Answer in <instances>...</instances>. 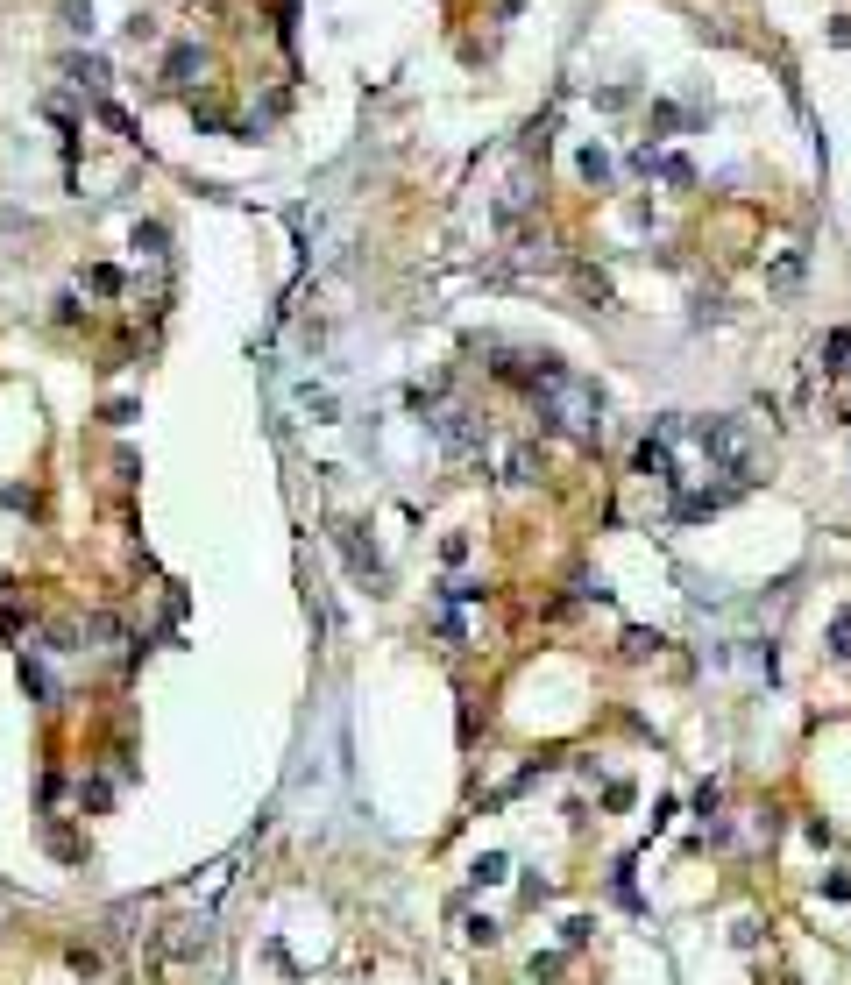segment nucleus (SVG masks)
Here are the masks:
<instances>
[{
    "label": "nucleus",
    "instance_id": "f257e3e1",
    "mask_svg": "<svg viewBox=\"0 0 851 985\" xmlns=\"http://www.w3.org/2000/svg\"><path fill=\"white\" fill-rule=\"evenodd\" d=\"M532 404H539V419H547L554 433H568V440H582V447H596V440H603V390H596V383H582L575 369H561V376L539 390Z\"/></svg>",
    "mask_w": 851,
    "mask_h": 985
},
{
    "label": "nucleus",
    "instance_id": "f03ea898",
    "mask_svg": "<svg viewBox=\"0 0 851 985\" xmlns=\"http://www.w3.org/2000/svg\"><path fill=\"white\" fill-rule=\"evenodd\" d=\"M213 950V922H171L164 936H157V957H171V964H192V957H206Z\"/></svg>",
    "mask_w": 851,
    "mask_h": 985
},
{
    "label": "nucleus",
    "instance_id": "7ed1b4c3",
    "mask_svg": "<svg viewBox=\"0 0 851 985\" xmlns=\"http://www.w3.org/2000/svg\"><path fill=\"white\" fill-rule=\"evenodd\" d=\"M504 482H539V454H532V447H518V454L504 461Z\"/></svg>",
    "mask_w": 851,
    "mask_h": 985
},
{
    "label": "nucleus",
    "instance_id": "20e7f679",
    "mask_svg": "<svg viewBox=\"0 0 851 985\" xmlns=\"http://www.w3.org/2000/svg\"><path fill=\"white\" fill-rule=\"evenodd\" d=\"M504 872H511V858H504V851H483V858H476V872H469V879H476V886H497V879H504Z\"/></svg>",
    "mask_w": 851,
    "mask_h": 985
},
{
    "label": "nucleus",
    "instance_id": "39448f33",
    "mask_svg": "<svg viewBox=\"0 0 851 985\" xmlns=\"http://www.w3.org/2000/svg\"><path fill=\"white\" fill-rule=\"evenodd\" d=\"M582 178H589V185H610V156H603L596 142L582 149Z\"/></svg>",
    "mask_w": 851,
    "mask_h": 985
},
{
    "label": "nucleus",
    "instance_id": "423d86ee",
    "mask_svg": "<svg viewBox=\"0 0 851 985\" xmlns=\"http://www.w3.org/2000/svg\"><path fill=\"white\" fill-rule=\"evenodd\" d=\"M830 652H837V660H851V610L830 617Z\"/></svg>",
    "mask_w": 851,
    "mask_h": 985
},
{
    "label": "nucleus",
    "instance_id": "0eeeda50",
    "mask_svg": "<svg viewBox=\"0 0 851 985\" xmlns=\"http://www.w3.org/2000/svg\"><path fill=\"white\" fill-rule=\"evenodd\" d=\"M646 652H660V631H625V660H646Z\"/></svg>",
    "mask_w": 851,
    "mask_h": 985
},
{
    "label": "nucleus",
    "instance_id": "6e6552de",
    "mask_svg": "<svg viewBox=\"0 0 851 985\" xmlns=\"http://www.w3.org/2000/svg\"><path fill=\"white\" fill-rule=\"evenodd\" d=\"M717 808H724V787H717V780H710V787H695V815H703V823H710Z\"/></svg>",
    "mask_w": 851,
    "mask_h": 985
},
{
    "label": "nucleus",
    "instance_id": "1a4fd4ad",
    "mask_svg": "<svg viewBox=\"0 0 851 985\" xmlns=\"http://www.w3.org/2000/svg\"><path fill=\"white\" fill-rule=\"evenodd\" d=\"M589 936H596V922H589V915H575V922H568V929H561V943H568V950H582V943H589Z\"/></svg>",
    "mask_w": 851,
    "mask_h": 985
},
{
    "label": "nucleus",
    "instance_id": "9d476101",
    "mask_svg": "<svg viewBox=\"0 0 851 985\" xmlns=\"http://www.w3.org/2000/svg\"><path fill=\"white\" fill-rule=\"evenodd\" d=\"M469 943H497V922L490 915H469Z\"/></svg>",
    "mask_w": 851,
    "mask_h": 985
}]
</instances>
